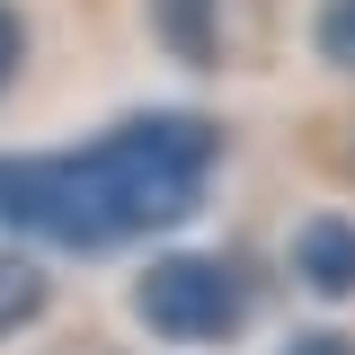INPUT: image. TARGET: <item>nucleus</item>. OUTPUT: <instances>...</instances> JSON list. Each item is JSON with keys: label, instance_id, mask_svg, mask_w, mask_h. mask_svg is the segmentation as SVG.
Segmentation results:
<instances>
[{"label": "nucleus", "instance_id": "f257e3e1", "mask_svg": "<svg viewBox=\"0 0 355 355\" xmlns=\"http://www.w3.org/2000/svg\"><path fill=\"white\" fill-rule=\"evenodd\" d=\"M222 169V125L196 107H142L71 151H0V231L107 258L205 214Z\"/></svg>", "mask_w": 355, "mask_h": 355}, {"label": "nucleus", "instance_id": "6e6552de", "mask_svg": "<svg viewBox=\"0 0 355 355\" xmlns=\"http://www.w3.org/2000/svg\"><path fill=\"white\" fill-rule=\"evenodd\" d=\"M293 355H355V347H347V338H302Z\"/></svg>", "mask_w": 355, "mask_h": 355}, {"label": "nucleus", "instance_id": "7ed1b4c3", "mask_svg": "<svg viewBox=\"0 0 355 355\" xmlns=\"http://www.w3.org/2000/svg\"><path fill=\"white\" fill-rule=\"evenodd\" d=\"M293 284L311 302H355V214H302L293 222Z\"/></svg>", "mask_w": 355, "mask_h": 355}, {"label": "nucleus", "instance_id": "f03ea898", "mask_svg": "<svg viewBox=\"0 0 355 355\" xmlns=\"http://www.w3.org/2000/svg\"><path fill=\"white\" fill-rule=\"evenodd\" d=\"M133 320L160 347H231L249 329V266L214 249H169L133 275Z\"/></svg>", "mask_w": 355, "mask_h": 355}, {"label": "nucleus", "instance_id": "20e7f679", "mask_svg": "<svg viewBox=\"0 0 355 355\" xmlns=\"http://www.w3.org/2000/svg\"><path fill=\"white\" fill-rule=\"evenodd\" d=\"M151 36H160L169 62L214 71L222 62V0H151Z\"/></svg>", "mask_w": 355, "mask_h": 355}, {"label": "nucleus", "instance_id": "0eeeda50", "mask_svg": "<svg viewBox=\"0 0 355 355\" xmlns=\"http://www.w3.org/2000/svg\"><path fill=\"white\" fill-rule=\"evenodd\" d=\"M18 71H27V18H18V0H0V98L18 89Z\"/></svg>", "mask_w": 355, "mask_h": 355}, {"label": "nucleus", "instance_id": "423d86ee", "mask_svg": "<svg viewBox=\"0 0 355 355\" xmlns=\"http://www.w3.org/2000/svg\"><path fill=\"white\" fill-rule=\"evenodd\" d=\"M311 44L329 71H355V0H320L311 9Z\"/></svg>", "mask_w": 355, "mask_h": 355}, {"label": "nucleus", "instance_id": "39448f33", "mask_svg": "<svg viewBox=\"0 0 355 355\" xmlns=\"http://www.w3.org/2000/svg\"><path fill=\"white\" fill-rule=\"evenodd\" d=\"M44 311H53V275H44V258L0 249V347H18Z\"/></svg>", "mask_w": 355, "mask_h": 355}]
</instances>
